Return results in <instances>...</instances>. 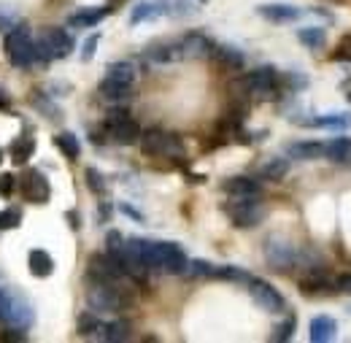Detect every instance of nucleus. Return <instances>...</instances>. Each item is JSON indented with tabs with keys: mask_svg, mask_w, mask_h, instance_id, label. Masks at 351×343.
Listing matches in <instances>:
<instances>
[{
	"mask_svg": "<svg viewBox=\"0 0 351 343\" xmlns=\"http://www.w3.org/2000/svg\"><path fill=\"white\" fill-rule=\"evenodd\" d=\"M130 295L111 281H89L87 305L95 314H119L130 308Z\"/></svg>",
	"mask_w": 351,
	"mask_h": 343,
	"instance_id": "nucleus-1",
	"label": "nucleus"
},
{
	"mask_svg": "<svg viewBox=\"0 0 351 343\" xmlns=\"http://www.w3.org/2000/svg\"><path fill=\"white\" fill-rule=\"evenodd\" d=\"M5 57L14 68H27L33 65L38 57H36V38H33V30L27 25H14L8 33H5Z\"/></svg>",
	"mask_w": 351,
	"mask_h": 343,
	"instance_id": "nucleus-2",
	"label": "nucleus"
},
{
	"mask_svg": "<svg viewBox=\"0 0 351 343\" xmlns=\"http://www.w3.org/2000/svg\"><path fill=\"white\" fill-rule=\"evenodd\" d=\"M141 152L146 157H165V160H184V143L173 132H165L160 128H152L141 132Z\"/></svg>",
	"mask_w": 351,
	"mask_h": 343,
	"instance_id": "nucleus-3",
	"label": "nucleus"
},
{
	"mask_svg": "<svg viewBox=\"0 0 351 343\" xmlns=\"http://www.w3.org/2000/svg\"><path fill=\"white\" fill-rule=\"evenodd\" d=\"M33 319H36L33 305L27 303L25 295H19L16 289H8V287L0 289V322L3 324L27 330L33 324Z\"/></svg>",
	"mask_w": 351,
	"mask_h": 343,
	"instance_id": "nucleus-4",
	"label": "nucleus"
},
{
	"mask_svg": "<svg viewBox=\"0 0 351 343\" xmlns=\"http://www.w3.org/2000/svg\"><path fill=\"white\" fill-rule=\"evenodd\" d=\"M103 130H106V138L114 141V143H119V146L138 143L141 141V132H143L125 108H111L108 117H106V122H103Z\"/></svg>",
	"mask_w": 351,
	"mask_h": 343,
	"instance_id": "nucleus-5",
	"label": "nucleus"
},
{
	"mask_svg": "<svg viewBox=\"0 0 351 343\" xmlns=\"http://www.w3.org/2000/svg\"><path fill=\"white\" fill-rule=\"evenodd\" d=\"M243 84L249 92V100H276L278 97V84H281V73L270 65L254 68L252 73L243 76Z\"/></svg>",
	"mask_w": 351,
	"mask_h": 343,
	"instance_id": "nucleus-6",
	"label": "nucleus"
},
{
	"mask_svg": "<svg viewBox=\"0 0 351 343\" xmlns=\"http://www.w3.org/2000/svg\"><path fill=\"white\" fill-rule=\"evenodd\" d=\"M224 214L230 216V222L241 230L257 227L265 219V206L260 203V198H230V203L224 206Z\"/></svg>",
	"mask_w": 351,
	"mask_h": 343,
	"instance_id": "nucleus-7",
	"label": "nucleus"
},
{
	"mask_svg": "<svg viewBox=\"0 0 351 343\" xmlns=\"http://www.w3.org/2000/svg\"><path fill=\"white\" fill-rule=\"evenodd\" d=\"M73 51V38L65 27H49L44 30V36L36 41V57L41 62L49 60H65Z\"/></svg>",
	"mask_w": 351,
	"mask_h": 343,
	"instance_id": "nucleus-8",
	"label": "nucleus"
},
{
	"mask_svg": "<svg viewBox=\"0 0 351 343\" xmlns=\"http://www.w3.org/2000/svg\"><path fill=\"white\" fill-rule=\"evenodd\" d=\"M265 262H267L270 270L287 273V270H292L298 265V249L289 241L273 235V238L265 241Z\"/></svg>",
	"mask_w": 351,
	"mask_h": 343,
	"instance_id": "nucleus-9",
	"label": "nucleus"
},
{
	"mask_svg": "<svg viewBox=\"0 0 351 343\" xmlns=\"http://www.w3.org/2000/svg\"><path fill=\"white\" fill-rule=\"evenodd\" d=\"M246 287H249V295H252V300H254V305H257L260 311H265V314H284V311H287L284 295H281L276 287H270L267 281L252 276V281H249Z\"/></svg>",
	"mask_w": 351,
	"mask_h": 343,
	"instance_id": "nucleus-10",
	"label": "nucleus"
},
{
	"mask_svg": "<svg viewBox=\"0 0 351 343\" xmlns=\"http://www.w3.org/2000/svg\"><path fill=\"white\" fill-rule=\"evenodd\" d=\"M87 276H89V281H111V284H117V281L125 279V270H122L119 259L106 252V255H92V257H89Z\"/></svg>",
	"mask_w": 351,
	"mask_h": 343,
	"instance_id": "nucleus-11",
	"label": "nucleus"
},
{
	"mask_svg": "<svg viewBox=\"0 0 351 343\" xmlns=\"http://www.w3.org/2000/svg\"><path fill=\"white\" fill-rule=\"evenodd\" d=\"M157 252H160V270L171 273V276H186L189 259L184 255V249L173 241H157Z\"/></svg>",
	"mask_w": 351,
	"mask_h": 343,
	"instance_id": "nucleus-12",
	"label": "nucleus"
},
{
	"mask_svg": "<svg viewBox=\"0 0 351 343\" xmlns=\"http://www.w3.org/2000/svg\"><path fill=\"white\" fill-rule=\"evenodd\" d=\"M19 184H22V195H25L27 203L44 206L49 200V195H51V187H49V181H46V176L41 171H27Z\"/></svg>",
	"mask_w": 351,
	"mask_h": 343,
	"instance_id": "nucleus-13",
	"label": "nucleus"
},
{
	"mask_svg": "<svg viewBox=\"0 0 351 343\" xmlns=\"http://www.w3.org/2000/svg\"><path fill=\"white\" fill-rule=\"evenodd\" d=\"M178 41H181L184 60H208L214 54V46H217L206 33H186Z\"/></svg>",
	"mask_w": 351,
	"mask_h": 343,
	"instance_id": "nucleus-14",
	"label": "nucleus"
},
{
	"mask_svg": "<svg viewBox=\"0 0 351 343\" xmlns=\"http://www.w3.org/2000/svg\"><path fill=\"white\" fill-rule=\"evenodd\" d=\"M257 14L273 25H289V22H298L303 16V11L298 5H289V3H265V5H257Z\"/></svg>",
	"mask_w": 351,
	"mask_h": 343,
	"instance_id": "nucleus-15",
	"label": "nucleus"
},
{
	"mask_svg": "<svg viewBox=\"0 0 351 343\" xmlns=\"http://www.w3.org/2000/svg\"><path fill=\"white\" fill-rule=\"evenodd\" d=\"M146 60L157 62V65H173V62H181L184 60V51H181V41H162L154 43L143 51Z\"/></svg>",
	"mask_w": 351,
	"mask_h": 343,
	"instance_id": "nucleus-16",
	"label": "nucleus"
},
{
	"mask_svg": "<svg viewBox=\"0 0 351 343\" xmlns=\"http://www.w3.org/2000/svg\"><path fill=\"white\" fill-rule=\"evenodd\" d=\"M221 189L230 198H263V184L249 176H232L221 184Z\"/></svg>",
	"mask_w": 351,
	"mask_h": 343,
	"instance_id": "nucleus-17",
	"label": "nucleus"
},
{
	"mask_svg": "<svg viewBox=\"0 0 351 343\" xmlns=\"http://www.w3.org/2000/svg\"><path fill=\"white\" fill-rule=\"evenodd\" d=\"M108 11H111V8H106V5H97V8H79L76 14L68 16V27H73V30L95 27L97 22H103V19L108 16Z\"/></svg>",
	"mask_w": 351,
	"mask_h": 343,
	"instance_id": "nucleus-18",
	"label": "nucleus"
},
{
	"mask_svg": "<svg viewBox=\"0 0 351 343\" xmlns=\"http://www.w3.org/2000/svg\"><path fill=\"white\" fill-rule=\"evenodd\" d=\"M211 57L219 62L224 71H243V65H246L243 51H241V49H235V46H227V43H217Z\"/></svg>",
	"mask_w": 351,
	"mask_h": 343,
	"instance_id": "nucleus-19",
	"label": "nucleus"
},
{
	"mask_svg": "<svg viewBox=\"0 0 351 343\" xmlns=\"http://www.w3.org/2000/svg\"><path fill=\"white\" fill-rule=\"evenodd\" d=\"M335 333H338V322L332 319V316H313L311 319V327H308V338L313 343H327L335 338Z\"/></svg>",
	"mask_w": 351,
	"mask_h": 343,
	"instance_id": "nucleus-20",
	"label": "nucleus"
},
{
	"mask_svg": "<svg viewBox=\"0 0 351 343\" xmlns=\"http://www.w3.org/2000/svg\"><path fill=\"white\" fill-rule=\"evenodd\" d=\"M287 157H289V160H300V163L319 160V157H324V143H319V141H298V143H289V146H287Z\"/></svg>",
	"mask_w": 351,
	"mask_h": 343,
	"instance_id": "nucleus-21",
	"label": "nucleus"
},
{
	"mask_svg": "<svg viewBox=\"0 0 351 343\" xmlns=\"http://www.w3.org/2000/svg\"><path fill=\"white\" fill-rule=\"evenodd\" d=\"M27 270L36 276V279H49L51 273H54V259L49 252L44 249H33L30 255H27Z\"/></svg>",
	"mask_w": 351,
	"mask_h": 343,
	"instance_id": "nucleus-22",
	"label": "nucleus"
},
{
	"mask_svg": "<svg viewBox=\"0 0 351 343\" xmlns=\"http://www.w3.org/2000/svg\"><path fill=\"white\" fill-rule=\"evenodd\" d=\"M165 16V8L160 0H141L130 14V25H141V22H152V19H160Z\"/></svg>",
	"mask_w": 351,
	"mask_h": 343,
	"instance_id": "nucleus-23",
	"label": "nucleus"
},
{
	"mask_svg": "<svg viewBox=\"0 0 351 343\" xmlns=\"http://www.w3.org/2000/svg\"><path fill=\"white\" fill-rule=\"evenodd\" d=\"M97 95L106 100V103H125L128 97L132 95V86H125V84H119V82H111V79H106L103 76V82L97 84Z\"/></svg>",
	"mask_w": 351,
	"mask_h": 343,
	"instance_id": "nucleus-24",
	"label": "nucleus"
},
{
	"mask_svg": "<svg viewBox=\"0 0 351 343\" xmlns=\"http://www.w3.org/2000/svg\"><path fill=\"white\" fill-rule=\"evenodd\" d=\"M324 157L330 163H346L351 160V138L349 135H338V138H330L324 143Z\"/></svg>",
	"mask_w": 351,
	"mask_h": 343,
	"instance_id": "nucleus-25",
	"label": "nucleus"
},
{
	"mask_svg": "<svg viewBox=\"0 0 351 343\" xmlns=\"http://www.w3.org/2000/svg\"><path fill=\"white\" fill-rule=\"evenodd\" d=\"M300 289H303V295H330V292H335V281H330L324 273L319 276V270H316L300 281Z\"/></svg>",
	"mask_w": 351,
	"mask_h": 343,
	"instance_id": "nucleus-26",
	"label": "nucleus"
},
{
	"mask_svg": "<svg viewBox=\"0 0 351 343\" xmlns=\"http://www.w3.org/2000/svg\"><path fill=\"white\" fill-rule=\"evenodd\" d=\"M135 76H138V71H135V65L128 62V60H122V62H111L108 71H106V79L119 82V84H125V86L135 84Z\"/></svg>",
	"mask_w": 351,
	"mask_h": 343,
	"instance_id": "nucleus-27",
	"label": "nucleus"
},
{
	"mask_svg": "<svg viewBox=\"0 0 351 343\" xmlns=\"http://www.w3.org/2000/svg\"><path fill=\"white\" fill-rule=\"evenodd\" d=\"M300 125L308 128H327V130H349L351 128V114H324L316 119H306Z\"/></svg>",
	"mask_w": 351,
	"mask_h": 343,
	"instance_id": "nucleus-28",
	"label": "nucleus"
},
{
	"mask_svg": "<svg viewBox=\"0 0 351 343\" xmlns=\"http://www.w3.org/2000/svg\"><path fill=\"white\" fill-rule=\"evenodd\" d=\"M132 335V327L128 319H117V322H108L103 327V338L100 341H108V343H125L130 341Z\"/></svg>",
	"mask_w": 351,
	"mask_h": 343,
	"instance_id": "nucleus-29",
	"label": "nucleus"
},
{
	"mask_svg": "<svg viewBox=\"0 0 351 343\" xmlns=\"http://www.w3.org/2000/svg\"><path fill=\"white\" fill-rule=\"evenodd\" d=\"M103 322L97 319V314L95 311H84L82 316H79V335L82 338H103Z\"/></svg>",
	"mask_w": 351,
	"mask_h": 343,
	"instance_id": "nucleus-30",
	"label": "nucleus"
},
{
	"mask_svg": "<svg viewBox=\"0 0 351 343\" xmlns=\"http://www.w3.org/2000/svg\"><path fill=\"white\" fill-rule=\"evenodd\" d=\"M54 146H57L68 160H79V154H82V143H79V138H76L73 132H60V135H54Z\"/></svg>",
	"mask_w": 351,
	"mask_h": 343,
	"instance_id": "nucleus-31",
	"label": "nucleus"
},
{
	"mask_svg": "<svg viewBox=\"0 0 351 343\" xmlns=\"http://www.w3.org/2000/svg\"><path fill=\"white\" fill-rule=\"evenodd\" d=\"M8 152H11V160H14L16 165H25V163L33 157V152H36V141L22 135V138H16V141L11 143V149H8Z\"/></svg>",
	"mask_w": 351,
	"mask_h": 343,
	"instance_id": "nucleus-32",
	"label": "nucleus"
},
{
	"mask_svg": "<svg viewBox=\"0 0 351 343\" xmlns=\"http://www.w3.org/2000/svg\"><path fill=\"white\" fill-rule=\"evenodd\" d=\"M298 41L316 51V49H322L327 43V33H324V27H300L298 30Z\"/></svg>",
	"mask_w": 351,
	"mask_h": 343,
	"instance_id": "nucleus-33",
	"label": "nucleus"
},
{
	"mask_svg": "<svg viewBox=\"0 0 351 343\" xmlns=\"http://www.w3.org/2000/svg\"><path fill=\"white\" fill-rule=\"evenodd\" d=\"M214 279H221V281H235V284H249V281H252V273H246L243 268H235V265H217Z\"/></svg>",
	"mask_w": 351,
	"mask_h": 343,
	"instance_id": "nucleus-34",
	"label": "nucleus"
},
{
	"mask_svg": "<svg viewBox=\"0 0 351 343\" xmlns=\"http://www.w3.org/2000/svg\"><path fill=\"white\" fill-rule=\"evenodd\" d=\"M289 173V160L287 157H270L263 165V176L267 181H281Z\"/></svg>",
	"mask_w": 351,
	"mask_h": 343,
	"instance_id": "nucleus-35",
	"label": "nucleus"
},
{
	"mask_svg": "<svg viewBox=\"0 0 351 343\" xmlns=\"http://www.w3.org/2000/svg\"><path fill=\"white\" fill-rule=\"evenodd\" d=\"M295 330H298V319L289 314L281 324H276L273 327V335H270V341H276V343H287V341H292V335H295Z\"/></svg>",
	"mask_w": 351,
	"mask_h": 343,
	"instance_id": "nucleus-36",
	"label": "nucleus"
},
{
	"mask_svg": "<svg viewBox=\"0 0 351 343\" xmlns=\"http://www.w3.org/2000/svg\"><path fill=\"white\" fill-rule=\"evenodd\" d=\"M214 273H217V265H211L206 259H189L186 276H192V279H214Z\"/></svg>",
	"mask_w": 351,
	"mask_h": 343,
	"instance_id": "nucleus-37",
	"label": "nucleus"
},
{
	"mask_svg": "<svg viewBox=\"0 0 351 343\" xmlns=\"http://www.w3.org/2000/svg\"><path fill=\"white\" fill-rule=\"evenodd\" d=\"M84 178H87L89 192H95V195H106L108 184H106V176H103V173L97 171V168H87V173H84Z\"/></svg>",
	"mask_w": 351,
	"mask_h": 343,
	"instance_id": "nucleus-38",
	"label": "nucleus"
},
{
	"mask_svg": "<svg viewBox=\"0 0 351 343\" xmlns=\"http://www.w3.org/2000/svg\"><path fill=\"white\" fill-rule=\"evenodd\" d=\"M281 82H284V86H287L289 92H303V89H308V76L306 73H300V71H289V73H284Z\"/></svg>",
	"mask_w": 351,
	"mask_h": 343,
	"instance_id": "nucleus-39",
	"label": "nucleus"
},
{
	"mask_svg": "<svg viewBox=\"0 0 351 343\" xmlns=\"http://www.w3.org/2000/svg\"><path fill=\"white\" fill-rule=\"evenodd\" d=\"M22 222V214L16 209H3L0 211V230H16Z\"/></svg>",
	"mask_w": 351,
	"mask_h": 343,
	"instance_id": "nucleus-40",
	"label": "nucleus"
},
{
	"mask_svg": "<svg viewBox=\"0 0 351 343\" xmlns=\"http://www.w3.org/2000/svg\"><path fill=\"white\" fill-rule=\"evenodd\" d=\"M14 192H16V176H11V173H0V198L8 200Z\"/></svg>",
	"mask_w": 351,
	"mask_h": 343,
	"instance_id": "nucleus-41",
	"label": "nucleus"
},
{
	"mask_svg": "<svg viewBox=\"0 0 351 343\" xmlns=\"http://www.w3.org/2000/svg\"><path fill=\"white\" fill-rule=\"evenodd\" d=\"M122 246H125V238H122V233L111 230V233L106 235V252H108V255H119V252H122Z\"/></svg>",
	"mask_w": 351,
	"mask_h": 343,
	"instance_id": "nucleus-42",
	"label": "nucleus"
},
{
	"mask_svg": "<svg viewBox=\"0 0 351 343\" xmlns=\"http://www.w3.org/2000/svg\"><path fill=\"white\" fill-rule=\"evenodd\" d=\"M97 43H100V33L89 36L87 41H84V46H82V60H84V62H89V60L95 57V49H97Z\"/></svg>",
	"mask_w": 351,
	"mask_h": 343,
	"instance_id": "nucleus-43",
	"label": "nucleus"
},
{
	"mask_svg": "<svg viewBox=\"0 0 351 343\" xmlns=\"http://www.w3.org/2000/svg\"><path fill=\"white\" fill-rule=\"evenodd\" d=\"M335 292H343V295H351V273H343L335 279Z\"/></svg>",
	"mask_w": 351,
	"mask_h": 343,
	"instance_id": "nucleus-44",
	"label": "nucleus"
},
{
	"mask_svg": "<svg viewBox=\"0 0 351 343\" xmlns=\"http://www.w3.org/2000/svg\"><path fill=\"white\" fill-rule=\"evenodd\" d=\"M0 341H25V330L22 327H11V330L0 333Z\"/></svg>",
	"mask_w": 351,
	"mask_h": 343,
	"instance_id": "nucleus-45",
	"label": "nucleus"
},
{
	"mask_svg": "<svg viewBox=\"0 0 351 343\" xmlns=\"http://www.w3.org/2000/svg\"><path fill=\"white\" fill-rule=\"evenodd\" d=\"M14 25H16V16H14V14H8L5 8H0V30H5V33H8Z\"/></svg>",
	"mask_w": 351,
	"mask_h": 343,
	"instance_id": "nucleus-46",
	"label": "nucleus"
},
{
	"mask_svg": "<svg viewBox=\"0 0 351 343\" xmlns=\"http://www.w3.org/2000/svg\"><path fill=\"white\" fill-rule=\"evenodd\" d=\"M119 211H122V214H128L130 219H135V222H143V214H141V211H135V209L128 206V203H122V206H119Z\"/></svg>",
	"mask_w": 351,
	"mask_h": 343,
	"instance_id": "nucleus-47",
	"label": "nucleus"
},
{
	"mask_svg": "<svg viewBox=\"0 0 351 343\" xmlns=\"http://www.w3.org/2000/svg\"><path fill=\"white\" fill-rule=\"evenodd\" d=\"M68 222H71V227L73 230H79L82 224H79V214H73V211H68Z\"/></svg>",
	"mask_w": 351,
	"mask_h": 343,
	"instance_id": "nucleus-48",
	"label": "nucleus"
},
{
	"mask_svg": "<svg viewBox=\"0 0 351 343\" xmlns=\"http://www.w3.org/2000/svg\"><path fill=\"white\" fill-rule=\"evenodd\" d=\"M108 214H111V206L103 203V206H100V219H108Z\"/></svg>",
	"mask_w": 351,
	"mask_h": 343,
	"instance_id": "nucleus-49",
	"label": "nucleus"
},
{
	"mask_svg": "<svg viewBox=\"0 0 351 343\" xmlns=\"http://www.w3.org/2000/svg\"><path fill=\"white\" fill-rule=\"evenodd\" d=\"M0 108H8V95L0 89Z\"/></svg>",
	"mask_w": 351,
	"mask_h": 343,
	"instance_id": "nucleus-50",
	"label": "nucleus"
},
{
	"mask_svg": "<svg viewBox=\"0 0 351 343\" xmlns=\"http://www.w3.org/2000/svg\"><path fill=\"white\" fill-rule=\"evenodd\" d=\"M0 163H3V149H0Z\"/></svg>",
	"mask_w": 351,
	"mask_h": 343,
	"instance_id": "nucleus-51",
	"label": "nucleus"
},
{
	"mask_svg": "<svg viewBox=\"0 0 351 343\" xmlns=\"http://www.w3.org/2000/svg\"><path fill=\"white\" fill-rule=\"evenodd\" d=\"M346 97H349V103H351V92H349V95H346Z\"/></svg>",
	"mask_w": 351,
	"mask_h": 343,
	"instance_id": "nucleus-52",
	"label": "nucleus"
},
{
	"mask_svg": "<svg viewBox=\"0 0 351 343\" xmlns=\"http://www.w3.org/2000/svg\"><path fill=\"white\" fill-rule=\"evenodd\" d=\"M200 3H206V0H200Z\"/></svg>",
	"mask_w": 351,
	"mask_h": 343,
	"instance_id": "nucleus-53",
	"label": "nucleus"
},
{
	"mask_svg": "<svg viewBox=\"0 0 351 343\" xmlns=\"http://www.w3.org/2000/svg\"><path fill=\"white\" fill-rule=\"evenodd\" d=\"M349 311H351V305H349Z\"/></svg>",
	"mask_w": 351,
	"mask_h": 343,
	"instance_id": "nucleus-54",
	"label": "nucleus"
}]
</instances>
